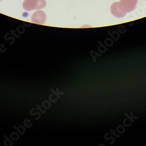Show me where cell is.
Instances as JSON below:
<instances>
[{
	"label": "cell",
	"instance_id": "6da1fadb",
	"mask_svg": "<svg viewBox=\"0 0 146 146\" xmlns=\"http://www.w3.org/2000/svg\"><path fill=\"white\" fill-rule=\"evenodd\" d=\"M46 5L45 0H24L23 3L24 9L28 11L40 9L44 8Z\"/></svg>",
	"mask_w": 146,
	"mask_h": 146
},
{
	"label": "cell",
	"instance_id": "7a4b0ae2",
	"mask_svg": "<svg viewBox=\"0 0 146 146\" xmlns=\"http://www.w3.org/2000/svg\"><path fill=\"white\" fill-rule=\"evenodd\" d=\"M138 0H120L118 6L123 13H130L135 9Z\"/></svg>",
	"mask_w": 146,
	"mask_h": 146
},
{
	"label": "cell",
	"instance_id": "3957f363",
	"mask_svg": "<svg viewBox=\"0 0 146 146\" xmlns=\"http://www.w3.org/2000/svg\"><path fill=\"white\" fill-rule=\"evenodd\" d=\"M46 19V15L45 13L43 11H37L35 12L32 16V21L37 24L42 25L43 24Z\"/></svg>",
	"mask_w": 146,
	"mask_h": 146
},
{
	"label": "cell",
	"instance_id": "277c9868",
	"mask_svg": "<svg viewBox=\"0 0 146 146\" xmlns=\"http://www.w3.org/2000/svg\"><path fill=\"white\" fill-rule=\"evenodd\" d=\"M111 11L112 14L116 18H123L126 15V14L121 11L119 6L118 2L114 3L111 7Z\"/></svg>",
	"mask_w": 146,
	"mask_h": 146
},
{
	"label": "cell",
	"instance_id": "5b68a950",
	"mask_svg": "<svg viewBox=\"0 0 146 146\" xmlns=\"http://www.w3.org/2000/svg\"><path fill=\"white\" fill-rule=\"evenodd\" d=\"M1 1V0H0V1Z\"/></svg>",
	"mask_w": 146,
	"mask_h": 146
}]
</instances>
